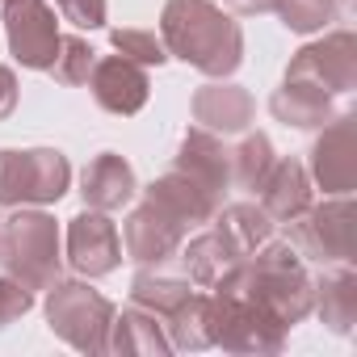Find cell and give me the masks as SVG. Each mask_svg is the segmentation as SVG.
Wrapping results in <instances>:
<instances>
[{
    "label": "cell",
    "mask_w": 357,
    "mask_h": 357,
    "mask_svg": "<svg viewBox=\"0 0 357 357\" xmlns=\"http://www.w3.org/2000/svg\"><path fill=\"white\" fill-rule=\"evenodd\" d=\"M269 109L278 122L298 126V130H315L336 118L332 93H324L319 84H307V80H282V89L269 97Z\"/></svg>",
    "instance_id": "d6986e66"
},
{
    "label": "cell",
    "mask_w": 357,
    "mask_h": 357,
    "mask_svg": "<svg viewBox=\"0 0 357 357\" xmlns=\"http://www.w3.org/2000/svg\"><path fill=\"white\" fill-rule=\"evenodd\" d=\"M227 5H231L236 13H273L278 0H227Z\"/></svg>",
    "instance_id": "d6a6232c"
},
{
    "label": "cell",
    "mask_w": 357,
    "mask_h": 357,
    "mask_svg": "<svg viewBox=\"0 0 357 357\" xmlns=\"http://www.w3.org/2000/svg\"><path fill=\"white\" fill-rule=\"evenodd\" d=\"M72 164L55 147H34V151H0V206H47L68 194Z\"/></svg>",
    "instance_id": "8992f818"
},
{
    "label": "cell",
    "mask_w": 357,
    "mask_h": 357,
    "mask_svg": "<svg viewBox=\"0 0 357 357\" xmlns=\"http://www.w3.org/2000/svg\"><path fill=\"white\" fill-rule=\"evenodd\" d=\"M30 307H34V294L22 282H13L9 273L0 278V328H9L13 319H22Z\"/></svg>",
    "instance_id": "f546056e"
},
{
    "label": "cell",
    "mask_w": 357,
    "mask_h": 357,
    "mask_svg": "<svg viewBox=\"0 0 357 357\" xmlns=\"http://www.w3.org/2000/svg\"><path fill=\"white\" fill-rule=\"evenodd\" d=\"M252 97L248 89L240 84H227V80H215V84H202L194 93V122L202 130H215V135H244L252 126Z\"/></svg>",
    "instance_id": "9a60e30c"
},
{
    "label": "cell",
    "mask_w": 357,
    "mask_h": 357,
    "mask_svg": "<svg viewBox=\"0 0 357 357\" xmlns=\"http://www.w3.org/2000/svg\"><path fill=\"white\" fill-rule=\"evenodd\" d=\"M336 0H278V17H282V26L286 30H294V34H315V30H324L328 22H336Z\"/></svg>",
    "instance_id": "4316f807"
},
{
    "label": "cell",
    "mask_w": 357,
    "mask_h": 357,
    "mask_svg": "<svg viewBox=\"0 0 357 357\" xmlns=\"http://www.w3.org/2000/svg\"><path fill=\"white\" fill-rule=\"evenodd\" d=\"M164 328H168L172 349H190V353L211 349L215 344V298L211 294H190L164 319Z\"/></svg>",
    "instance_id": "7402d4cb"
},
{
    "label": "cell",
    "mask_w": 357,
    "mask_h": 357,
    "mask_svg": "<svg viewBox=\"0 0 357 357\" xmlns=\"http://www.w3.org/2000/svg\"><path fill=\"white\" fill-rule=\"evenodd\" d=\"M143 198L147 202H155L164 215H172L176 223H211L215 215H219V206H223V198L219 194H211L206 185H198L190 172H181V168H172V172H164L160 181H151L147 190H143Z\"/></svg>",
    "instance_id": "5bb4252c"
},
{
    "label": "cell",
    "mask_w": 357,
    "mask_h": 357,
    "mask_svg": "<svg viewBox=\"0 0 357 357\" xmlns=\"http://www.w3.org/2000/svg\"><path fill=\"white\" fill-rule=\"evenodd\" d=\"M286 80H307V84H319L324 93H340V97L353 93L357 89V38L349 30H336L324 43H307L290 59Z\"/></svg>",
    "instance_id": "9c48e42d"
},
{
    "label": "cell",
    "mask_w": 357,
    "mask_h": 357,
    "mask_svg": "<svg viewBox=\"0 0 357 357\" xmlns=\"http://www.w3.org/2000/svg\"><path fill=\"white\" fill-rule=\"evenodd\" d=\"M109 43H114L118 55H126V59L139 63V68H160V63L168 59L164 43H160L151 30H109Z\"/></svg>",
    "instance_id": "f1b7e54d"
},
{
    "label": "cell",
    "mask_w": 357,
    "mask_h": 357,
    "mask_svg": "<svg viewBox=\"0 0 357 357\" xmlns=\"http://www.w3.org/2000/svg\"><path fill=\"white\" fill-rule=\"evenodd\" d=\"M160 43L211 80H227L244 63V30L215 0H168L160 13Z\"/></svg>",
    "instance_id": "6da1fadb"
},
{
    "label": "cell",
    "mask_w": 357,
    "mask_h": 357,
    "mask_svg": "<svg viewBox=\"0 0 357 357\" xmlns=\"http://www.w3.org/2000/svg\"><path fill=\"white\" fill-rule=\"evenodd\" d=\"M68 265L80 278H105L122 265V240L105 211H84L68 223Z\"/></svg>",
    "instance_id": "30bf717a"
},
{
    "label": "cell",
    "mask_w": 357,
    "mask_h": 357,
    "mask_svg": "<svg viewBox=\"0 0 357 357\" xmlns=\"http://www.w3.org/2000/svg\"><path fill=\"white\" fill-rule=\"evenodd\" d=\"M215 344L227 353H282L286 324L257 303L231 273H223L215 286Z\"/></svg>",
    "instance_id": "277c9868"
},
{
    "label": "cell",
    "mask_w": 357,
    "mask_h": 357,
    "mask_svg": "<svg viewBox=\"0 0 357 357\" xmlns=\"http://www.w3.org/2000/svg\"><path fill=\"white\" fill-rule=\"evenodd\" d=\"M176 168L190 172L198 185H206V190L219 194V198H223V190L231 185V151L223 147V139H219L215 130H202V126L185 130L181 151H176Z\"/></svg>",
    "instance_id": "2e32d148"
},
{
    "label": "cell",
    "mask_w": 357,
    "mask_h": 357,
    "mask_svg": "<svg viewBox=\"0 0 357 357\" xmlns=\"http://www.w3.org/2000/svg\"><path fill=\"white\" fill-rule=\"evenodd\" d=\"M13 109H17V76H13V68L0 63V122H5Z\"/></svg>",
    "instance_id": "1f68e13d"
},
{
    "label": "cell",
    "mask_w": 357,
    "mask_h": 357,
    "mask_svg": "<svg viewBox=\"0 0 357 357\" xmlns=\"http://www.w3.org/2000/svg\"><path fill=\"white\" fill-rule=\"evenodd\" d=\"M215 231L227 240V248H231L236 257H252V252L269 240L273 219H269L257 202H236V206H227L223 215H215Z\"/></svg>",
    "instance_id": "603a6c76"
},
{
    "label": "cell",
    "mask_w": 357,
    "mask_h": 357,
    "mask_svg": "<svg viewBox=\"0 0 357 357\" xmlns=\"http://www.w3.org/2000/svg\"><path fill=\"white\" fill-rule=\"evenodd\" d=\"M290 248L319 265H349L353 261V202L349 194H336L332 202L307 206L290 223Z\"/></svg>",
    "instance_id": "52a82bcc"
},
{
    "label": "cell",
    "mask_w": 357,
    "mask_h": 357,
    "mask_svg": "<svg viewBox=\"0 0 357 357\" xmlns=\"http://www.w3.org/2000/svg\"><path fill=\"white\" fill-rule=\"evenodd\" d=\"M122 244H126V257L135 265H164V261L176 257V248L185 244V223H176L172 215H164L155 202L143 198L126 215Z\"/></svg>",
    "instance_id": "8fae6325"
},
{
    "label": "cell",
    "mask_w": 357,
    "mask_h": 357,
    "mask_svg": "<svg viewBox=\"0 0 357 357\" xmlns=\"http://www.w3.org/2000/svg\"><path fill=\"white\" fill-rule=\"evenodd\" d=\"M93 63H97V51L84 43V38H59V55H55V63H51V76L59 80V84H89V72H93Z\"/></svg>",
    "instance_id": "83f0119b"
},
{
    "label": "cell",
    "mask_w": 357,
    "mask_h": 357,
    "mask_svg": "<svg viewBox=\"0 0 357 357\" xmlns=\"http://www.w3.org/2000/svg\"><path fill=\"white\" fill-rule=\"evenodd\" d=\"M89 89H93L97 105L109 109V114H118V118L139 114V109L147 105V97H151L147 68L130 63L126 55H105V59H97L93 72H89Z\"/></svg>",
    "instance_id": "4fadbf2b"
},
{
    "label": "cell",
    "mask_w": 357,
    "mask_h": 357,
    "mask_svg": "<svg viewBox=\"0 0 357 357\" xmlns=\"http://www.w3.org/2000/svg\"><path fill=\"white\" fill-rule=\"evenodd\" d=\"M257 303H265L286 328L307 319L311 307H315V282L311 273L303 269V257L290 248V244H261L252 257H244L240 265L227 269Z\"/></svg>",
    "instance_id": "7a4b0ae2"
},
{
    "label": "cell",
    "mask_w": 357,
    "mask_h": 357,
    "mask_svg": "<svg viewBox=\"0 0 357 357\" xmlns=\"http://www.w3.org/2000/svg\"><path fill=\"white\" fill-rule=\"evenodd\" d=\"M273 143L265 135H248L236 151H231V185L240 190H261L265 181V172L273 168Z\"/></svg>",
    "instance_id": "484cf974"
},
{
    "label": "cell",
    "mask_w": 357,
    "mask_h": 357,
    "mask_svg": "<svg viewBox=\"0 0 357 357\" xmlns=\"http://www.w3.org/2000/svg\"><path fill=\"white\" fill-rule=\"evenodd\" d=\"M105 353H126V357H160V353H172L168 344V332L160 324V315L143 311V307H126L122 315L114 311V324H109V349Z\"/></svg>",
    "instance_id": "ffe728a7"
},
{
    "label": "cell",
    "mask_w": 357,
    "mask_h": 357,
    "mask_svg": "<svg viewBox=\"0 0 357 357\" xmlns=\"http://www.w3.org/2000/svg\"><path fill=\"white\" fill-rule=\"evenodd\" d=\"M307 206H311V176H307V168L294 155L273 160V168L261 181V211L269 219H278V223H290Z\"/></svg>",
    "instance_id": "ac0fdd59"
},
{
    "label": "cell",
    "mask_w": 357,
    "mask_h": 357,
    "mask_svg": "<svg viewBox=\"0 0 357 357\" xmlns=\"http://www.w3.org/2000/svg\"><path fill=\"white\" fill-rule=\"evenodd\" d=\"M0 269L30 294L59 282V227L47 211H17L0 219Z\"/></svg>",
    "instance_id": "3957f363"
},
{
    "label": "cell",
    "mask_w": 357,
    "mask_h": 357,
    "mask_svg": "<svg viewBox=\"0 0 357 357\" xmlns=\"http://www.w3.org/2000/svg\"><path fill=\"white\" fill-rule=\"evenodd\" d=\"M311 176L324 194H353L357 185V147H353V114H336L311 147Z\"/></svg>",
    "instance_id": "7c38bea8"
},
{
    "label": "cell",
    "mask_w": 357,
    "mask_h": 357,
    "mask_svg": "<svg viewBox=\"0 0 357 357\" xmlns=\"http://www.w3.org/2000/svg\"><path fill=\"white\" fill-rule=\"evenodd\" d=\"M190 294H194L190 278H168V273H151V269H143L130 282V303L151 311V315H160V319H168Z\"/></svg>",
    "instance_id": "d4e9b609"
},
{
    "label": "cell",
    "mask_w": 357,
    "mask_h": 357,
    "mask_svg": "<svg viewBox=\"0 0 357 357\" xmlns=\"http://www.w3.org/2000/svg\"><path fill=\"white\" fill-rule=\"evenodd\" d=\"M181 252V265H185V273H190V282L194 286H215L231 265H240L244 257H236L231 248H227V240L219 236V231H202V236H194L185 248H176Z\"/></svg>",
    "instance_id": "cb8c5ba5"
},
{
    "label": "cell",
    "mask_w": 357,
    "mask_h": 357,
    "mask_svg": "<svg viewBox=\"0 0 357 357\" xmlns=\"http://www.w3.org/2000/svg\"><path fill=\"white\" fill-rule=\"evenodd\" d=\"M63 22H72L76 30H101L105 26V0H55Z\"/></svg>",
    "instance_id": "4dcf8cb0"
},
{
    "label": "cell",
    "mask_w": 357,
    "mask_h": 357,
    "mask_svg": "<svg viewBox=\"0 0 357 357\" xmlns=\"http://www.w3.org/2000/svg\"><path fill=\"white\" fill-rule=\"evenodd\" d=\"M135 172H130V164L118 155V151H101L89 168H84V176H80V198H84V206L89 211H122L130 198H135Z\"/></svg>",
    "instance_id": "e0dca14e"
},
{
    "label": "cell",
    "mask_w": 357,
    "mask_h": 357,
    "mask_svg": "<svg viewBox=\"0 0 357 357\" xmlns=\"http://www.w3.org/2000/svg\"><path fill=\"white\" fill-rule=\"evenodd\" d=\"M319 319L336 332V336H349L353 324H357V273L349 265H336L328 269L319 282H315V307Z\"/></svg>",
    "instance_id": "44dd1931"
},
{
    "label": "cell",
    "mask_w": 357,
    "mask_h": 357,
    "mask_svg": "<svg viewBox=\"0 0 357 357\" xmlns=\"http://www.w3.org/2000/svg\"><path fill=\"white\" fill-rule=\"evenodd\" d=\"M5 5V34H9V51L22 68L34 72H51L55 55H59V22L51 13L47 0H0Z\"/></svg>",
    "instance_id": "ba28073f"
},
{
    "label": "cell",
    "mask_w": 357,
    "mask_h": 357,
    "mask_svg": "<svg viewBox=\"0 0 357 357\" xmlns=\"http://www.w3.org/2000/svg\"><path fill=\"white\" fill-rule=\"evenodd\" d=\"M47 319L59 340H68L76 353H105L109 349V324L114 303L97 294L89 282H51L47 294Z\"/></svg>",
    "instance_id": "5b68a950"
}]
</instances>
